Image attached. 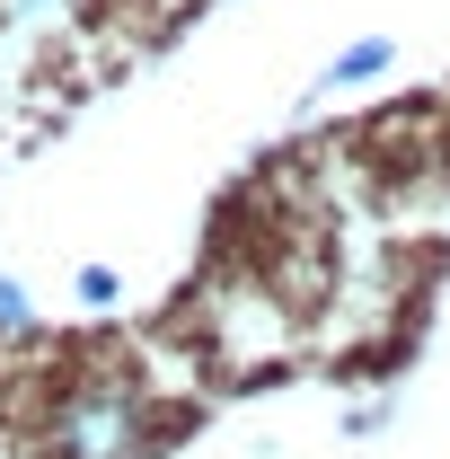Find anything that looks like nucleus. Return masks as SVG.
Returning <instances> with one entry per match:
<instances>
[{"label": "nucleus", "mask_w": 450, "mask_h": 459, "mask_svg": "<svg viewBox=\"0 0 450 459\" xmlns=\"http://www.w3.org/2000/svg\"><path fill=\"white\" fill-rule=\"evenodd\" d=\"M389 71H397V45H389V36H353V45L318 71V89H371V80H389Z\"/></svg>", "instance_id": "nucleus-2"}, {"label": "nucleus", "mask_w": 450, "mask_h": 459, "mask_svg": "<svg viewBox=\"0 0 450 459\" xmlns=\"http://www.w3.org/2000/svg\"><path fill=\"white\" fill-rule=\"evenodd\" d=\"M71 300H80V309H115V300H124V274H115V265H80V274H71Z\"/></svg>", "instance_id": "nucleus-3"}, {"label": "nucleus", "mask_w": 450, "mask_h": 459, "mask_svg": "<svg viewBox=\"0 0 450 459\" xmlns=\"http://www.w3.org/2000/svg\"><path fill=\"white\" fill-rule=\"evenodd\" d=\"M27 327H36V300H27V283H18V274H0V344H18Z\"/></svg>", "instance_id": "nucleus-4"}, {"label": "nucleus", "mask_w": 450, "mask_h": 459, "mask_svg": "<svg viewBox=\"0 0 450 459\" xmlns=\"http://www.w3.org/2000/svg\"><path fill=\"white\" fill-rule=\"evenodd\" d=\"M27 442H36V459H151L169 433H160L151 389L133 371L98 362V371L54 380V398L36 406V433Z\"/></svg>", "instance_id": "nucleus-1"}]
</instances>
